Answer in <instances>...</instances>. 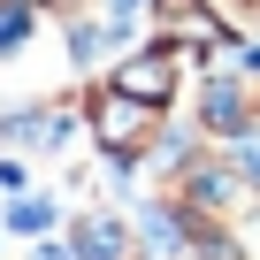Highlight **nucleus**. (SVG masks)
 I'll use <instances>...</instances> for the list:
<instances>
[{
  "mask_svg": "<svg viewBox=\"0 0 260 260\" xmlns=\"http://www.w3.org/2000/svg\"><path fill=\"white\" fill-rule=\"evenodd\" d=\"M16 31H23V16H16V8H8V16H0V46H8V39H16Z\"/></svg>",
  "mask_w": 260,
  "mask_h": 260,
  "instance_id": "nucleus-1",
  "label": "nucleus"
}]
</instances>
